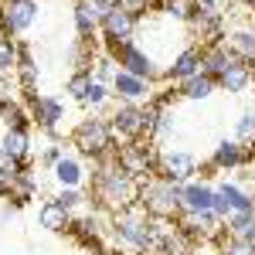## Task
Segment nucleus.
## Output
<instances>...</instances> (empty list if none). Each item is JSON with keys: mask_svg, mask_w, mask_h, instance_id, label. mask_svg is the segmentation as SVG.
Segmentation results:
<instances>
[{"mask_svg": "<svg viewBox=\"0 0 255 255\" xmlns=\"http://www.w3.org/2000/svg\"><path fill=\"white\" fill-rule=\"evenodd\" d=\"M139 184L136 177H129L126 170H119L116 163V153L99 163L96 167V177H92V191H96V201L102 204V211L109 215H119L126 208H136L139 204Z\"/></svg>", "mask_w": 255, "mask_h": 255, "instance_id": "1", "label": "nucleus"}, {"mask_svg": "<svg viewBox=\"0 0 255 255\" xmlns=\"http://www.w3.org/2000/svg\"><path fill=\"white\" fill-rule=\"evenodd\" d=\"M116 133H113V126H109V119L102 116H85L79 119V126L72 129V146L85 153V157H92L96 163H106V160L116 153Z\"/></svg>", "mask_w": 255, "mask_h": 255, "instance_id": "2", "label": "nucleus"}, {"mask_svg": "<svg viewBox=\"0 0 255 255\" xmlns=\"http://www.w3.org/2000/svg\"><path fill=\"white\" fill-rule=\"evenodd\" d=\"M139 208L150 218H180L184 211V184H170V180H146L139 187Z\"/></svg>", "mask_w": 255, "mask_h": 255, "instance_id": "3", "label": "nucleus"}, {"mask_svg": "<svg viewBox=\"0 0 255 255\" xmlns=\"http://www.w3.org/2000/svg\"><path fill=\"white\" fill-rule=\"evenodd\" d=\"M109 225L123 245H129L136 252H153V221L139 204L119 211V215H109Z\"/></svg>", "mask_w": 255, "mask_h": 255, "instance_id": "4", "label": "nucleus"}, {"mask_svg": "<svg viewBox=\"0 0 255 255\" xmlns=\"http://www.w3.org/2000/svg\"><path fill=\"white\" fill-rule=\"evenodd\" d=\"M116 163L119 170H126L129 177H136L139 184H146V180H153V174L160 167V146L153 139H129L116 150Z\"/></svg>", "mask_w": 255, "mask_h": 255, "instance_id": "5", "label": "nucleus"}, {"mask_svg": "<svg viewBox=\"0 0 255 255\" xmlns=\"http://www.w3.org/2000/svg\"><path fill=\"white\" fill-rule=\"evenodd\" d=\"M106 51L119 61L123 72H129V75H136V79H146V82L163 79V72L157 68L153 55H150L146 48H139L136 41H116V44H106Z\"/></svg>", "mask_w": 255, "mask_h": 255, "instance_id": "6", "label": "nucleus"}, {"mask_svg": "<svg viewBox=\"0 0 255 255\" xmlns=\"http://www.w3.org/2000/svg\"><path fill=\"white\" fill-rule=\"evenodd\" d=\"M136 27H139V14H136V10H129V7H123V3L109 7V14H106L102 24H99V31H102V41H106V44L133 41Z\"/></svg>", "mask_w": 255, "mask_h": 255, "instance_id": "7", "label": "nucleus"}, {"mask_svg": "<svg viewBox=\"0 0 255 255\" xmlns=\"http://www.w3.org/2000/svg\"><path fill=\"white\" fill-rule=\"evenodd\" d=\"M38 20V3L34 0H3L0 3V24H3V34H24L31 31Z\"/></svg>", "mask_w": 255, "mask_h": 255, "instance_id": "8", "label": "nucleus"}, {"mask_svg": "<svg viewBox=\"0 0 255 255\" xmlns=\"http://www.w3.org/2000/svg\"><path fill=\"white\" fill-rule=\"evenodd\" d=\"M157 174L170 184H191L197 174V157L187 153V150H160Z\"/></svg>", "mask_w": 255, "mask_h": 255, "instance_id": "9", "label": "nucleus"}, {"mask_svg": "<svg viewBox=\"0 0 255 255\" xmlns=\"http://www.w3.org/2000/svg\"><path fill=\"white\" fill-rule=\"evenodd\" d=\"M109 126L126 143L129 139H143V106H136V102H119L116 109H113V116H109Z\"/></svg>", "mask_w": 255, "mask_h": 255, "instance_id": "10", "label": "nucleus"}, {"mask_svg": "<svg viewBox=\"0 0 255 255\" xmlns=\"http://www.w3.org/2000/svg\"><path fill=\"white\" fill-rule=\"evenodd\" d=\"M232 211H255V194H249L238 184H221L215 187V215L225 221Z\"/></svg>", "mask_w": 255, "mask_h": 255, "instance_id": "11", "label": "nucleus"}, {"mask_svg": "<svg viewBox=\"0 0 255 255\" xmlns=\"http://www.w3.org/2000/svg\"><path fill=\"white\" fill-rule=\"evenodd\" d=\"M197 72H201V44H187V48H180V51L174 55L170 68L163 72V82H174V85H180V82L194 79Z\"/></svg>", "mask_w": 255, "mask_h": 255, "instance_id": "12", "label": "nucleus"}, {"mask_svg": "<svg viewBox=\"0 0 255 255\" xmlns=\"http://www.w3.org/2000/svg\"><path fill=\"white\" fill-rule=\"evenodd\" d=\"M252 163V150L238 139H221L211 153V167L215 170H238V167H249Z\"/></svg>", "mask_w": 255, "mask_h": 255, "instance_id": "13", "label": "nucleus"}, {"mask_svg": "<svg viewBox=\"0 0 255 255\" xmlns=\"http://www.w3.org/2000/svg\"><path fill=\"white\" fill-rule=\"evenodd\" d=\"M150 85H153V82L136 79V75H129V72L119 68L116 82H113V96H116L119 102H136V106H143V102L153 99V89H150Z\"/></svg>", "mask_w": 255, "mask_h": 255, "instance_id": "14", "label": "nucleus"}, {"mask_svg": "<svg viewBox=\"0 0 255 255\" xmlns=\"http://www.w3.org/2000/svg\"><path fill=\"white\" fill-rule=\"evenodd\" d=\"M61 119H65V106H61L55 96H34L31 99V123H34V126L55 133Z\"/></svg>", "mask_w": 255, "mask_h": 255, "instance_id": "15", "label": "nucleus"}, {"mask_svg": "<svg viewBox=\"0 0 255 255\" xmlns=\"http://www.w3.org/2000/svg\"><path fill=\"white\" fill-rule=\"evenodd\" d=\"M252 68H249V61L242 58H232L228 61V68L221 72V79H218V89H225V92H232V96H242V92H249V85H252Z\"/></svg>", "mask_w": 255, "mask_h": 255, "instance_id": "16", "label": "nucleus"}, {"mask_svg": "<svg viewBox=\"0 0 255 255\" xmlns=\"http://www.w3.org/2000/svg\"><path fill=\"white\" fill-rule=\"evenodd\" d=\"M232 58H235V55L228 51V44H225V41H221V44H201V72H204L208 79L218 82Z\"/></svg>", "mask_w": 255, "mask_h": 255, "instance_id": "17", "label": "nucleus"}, {"mask_svg": "<svg viewBox=\"0 0 255 255\" xmlns=\"http://www.w3.org/2000/svg\"><path fill=\"white\" fill-rule=\"evenodd\" d=\"M184 211H215V187L204 180L184 184Z\"/></svg>", "mask_w": 255, "mask_h": 255, "instance_id": "18", "label": "nucleus"}, {"mask_svg": "<svg viewBox=\"0 0 255 255\" xmlns=\"http://www.w3.org/2000/svg\"><path fill=\"white\" fill-rule=\"evenodd\" d=\"M38 221H41V228H48V232H68L72 228V211H65L51 197V201H44L38 208Z\"/></svg>", "mask_w": 255, "mask_h": 255, "instance_id": "19", "label": "nucleus"}, {"mask_svg": "<svg viewBox=\"0 0 255 255\" xmlns=\"http://www.w3.org/2000/svg\"><path fill=\"white\" fill-rule=\"evenodd\" d=\"M225 232L232 238H242V242L255 245V211H232L225 218Z\"/></svg>", "mask_w": 255, "mask_h": 255, "instance_id": "20", "label": "nucleus"}, {"mask_svg": "<svg viewBox=\"0 0 255 255\" xmlns=\"http://www.w3.org/2000/svg\"><path fill=\"white\" fill-rule=\"evenodd\" d=\"M0 150L14 160H27V153H31V133L27 129H3Z\"/></svg>", "mask_w": 255, "mask_h": 255, "instance_id": "21", "label": "nucleus"}, {"mask_svg": "<svg viewBox=\"0 0 255 255\" xmlns=\"http://www.w3.org/2000/svg\"><path fill=\"white\" fill-rule=\"evenodd\" d=\"M228 51L242 61H252L255 58V27H235L228 34Z\"/></svg>", "mask_w": 255, "mask_h": 255, "instance_id": "22", "label": "nucleus"}, {"mask_svg": "<svg viewBox=\"0 0 255 255\" xmlns=\"http://www.w3.org/2000/svg\"><path fill=\"white\" fill-rule=\"evenodd\" d=\"M215 89H218V82H215V79H208L204 72H197L194 79H187V82H180V85H177V96L191 99V102H201V99L211 96Z\"/></svg>", "mask_w": 255, "mask_h": 255, "instance_id": "23", "label": "nucleus"}, {"mask_svg": "<svg viewBox=\"0 0 255 255\" xmlns=\"http://www.w3.org/2000/svg\"><path fill=\"white\" fill-rule=\"evenodd\" d=\"M51 170H55V180L61 187H82V180H85V170H82V163L75 157H61Z\"/></svg>", "mask_w": 255, "mask_h": 255, "instance_id": "24", "label": "nucleus"}, {"mask_svg": "<svg viewBox=\"0 0 255 255\" xmlns=\"http://www.w3.org/2000/svg\"><path fill=\"white\" fill-rule=\"evenodd\" d=\"M153 10L167 20H180L187 24L191 14H194V0H153Z\"/></svg>", "mask_w": 255, "mask_h": 255, "instance_id": "25", "label": "nucleus"}, {"mask_svg": "<svg viewBox=\"0 0 255 255\" xmlns=\"http://www.w3.org/2000/svg\"><path fill=\"white\" fill-rule=\"evenodd\" d=\"M116 75H119V61L102 48L96 55V61H92V79L96 82H102V85H113L116 82Z\"/></svg>", "mask_w": 255, "mask_h": 255, "instance_id": "26", "label": "nucleus"}, {"mask_svg": "<svg viewBox=\"0 0 255 255\" xmlns=\"http://www.w3.org/2000/svg\"><path fill=\"white\" fill-rule=\"evenodd\" d=\"M17 61H20V41L17 38H0V79H7L10 72H17Z\"/></svg>", "mask_w": 255, "mask_h": 255, "instance_id": "27", "label": "nucleus"}, {"mask_svg": "<svg viewBox=\"0 0 255 255\" xmlns=\"http://www.w3.org/2000/svg\"><path fill=\"white\" fill-rule=\"evenodd\" d=\"M218 252L221 255H255V245L242 242V238H232L228 232L218 235Z\"/></svg>", "mask_w": 255, "mask_h": 255, "instance_id": "28", "label": "nucleus"}, {"mask_svg": "<svg viewBox=\"0 0 255 255\" xmlns=\"http://www.w3.org/2000/svg\"><path fill=\"white\" fill-rule=\"evenodd\" d=\"M75 34H79V41H85V44H92L96 34H99V24L82 10L79 3H75Z\"/></svg>", "mask_w": 255, "mask_h": 255, "instance_id": "29", "label": "nucleus"}, {"mask_svg": "<svg viewBox=\"0 0 255 255\" xmlns=\"http://www.w3.org/2000/svg\"><path fill=\"white\" fill-rule=\"evenodd\" d=\"M109 89H113V85H102V82H96V79H92L89 92L82 96V106H85V109H102V106L109 102V96H113Z\"/></svg>", "mask_w": 255, "mask_h": 255, "instance_id": "30", "label": "nucleus"}, {"mask_svg": "<svg viewBox=\"0 0 255 255\" xmlns=\"http://www.w3.org/2000/svg\"><path fill=\"white\" fill-rule=\"evenodd\" d=\"M235 139L238 143H255V109H245L242 116H238V123H235Z\"/></svg>", "mask_w": 255, "mask_h": 255, "instance_id": "31", "label": "nucleus"}, {"mask_svg": "<svg viewBox=\"0 0 255 255\" xmlns=\"http://www.w3.org/2000/svg\"><path fill=\"white\" fill-rule=\"evenodd\" d=\"M89 85H92V72H75L72 79H68V92H72V99H79L89 92Z\"/></svg>", "mask_w": 255, "mask_h": 255, "instance_id": "32", "label": "nucleus"}, {"mask_svg": "<svg viewBox=\"0 0 255 255\" xmlns=\"http://www.w3.org/2000/svg\"><path fill=\"white\" fill-rule=\"evenodd\" d=\"M55 201H58L61 208H65V211H75V208H79L82 201H85V194H82L79 187H61L58 191V197H55Z\"/></svg>", "mask_w": 255, "mask_h": 255, "instance_id": "33", "label": "nucleus"}, {"mask_svg": "<svg viewBox=\"0 0 255 255\" xmlns=\"http://www.w3.org/2000/svg\"><path fill=\"white\" fill-rule=\"evenodd\" d=\"M75 3H79V7H82V10H85L92 20H96V24H102V17L109 14V7H106V3H99V0H75Z\"/></svg>", "mask_w": 255, "mask_h": 255, "instance_id": "34", "label": "nucleus"}, {"mask_svg": "<svg viewBox=\"0 0 255 255\" xmlns=\"http://www.w3.org/2000/svg\"><path fill=\"white\" fill-rule=\"evenodd\" d=\"M61 157H65V150H61V146H48V150L41 153V163H44V167H55Z\"/></svg>", "mask_w": 255, "mask_h": 255, "instance_id": "35", "label": "nucleus"}, {"mask_svg": "<svg viewBox=\"0 0 255 255\" xmlns=\"http://www.w3.org/2000/svg\"><path fill=\"white\" fill-rule=\"evenodd\" d=\"M194 7H201V10H215V14H221V0H194Z\"/></svg>", "mask_w": 255, "mask_h": 255, "instance_id": "36", "label": "nucleus"}, {"mask_svg": "<svg viewBox=\"0 0 255 255\" xmlns=\"http://www.w3.org/2000/svg\"><path fill=\"white\" fill-rule=\"evenodd\" d=\"M123 7H129V10H143V7H153V0H123Z\"/></svg>", "mask_w": 255, "mask_h": 255, "instance_id": "37", "label": "nucleus"}, {"mask_svg": "<svg viewBox=\"0 0 255 255\" xmlns=\"http://www.w3.org/2000/svg\"><path fill=\"white\" fill-rule=\"evenodd\" d=\"M99 3H106V7H116V3H123V0H99Z\"/></svg>", "mask_w": 255, "mask_h": 255, "instance_id": "38", "label": "nucleus"}, {"mask_svg": "<svg viewBox=\"0 0 255 255\" xmlns=\"http://www.w3.org/2000/svg\"><path fill=\"white\" fill-rule=\"evenodd\" d=\"M242 3H245V7H249V10H255V0H242Z\"/></svg>", "mask_w": 255, "mask_h": 255, "instance_id": "39", "label": "nucleus"}, {"mask_svg": "<svg viewBox=\"0 0 255 255\" xmlns=\"http://www.w3.org/2000/svg\"><path fill=\"white\" fill-rule=\"evenodd\" d=\"M194 255H221V252H201V249H194Z\"/></svg>", "mask_w": 255, "mask_h": 255, "instance_id": "40", "label": "nucleus"}, {"mask_svg": "<svg viewBox=\"0 0 255 255\" xmlns=\"http://www.w3.org/2000/svg\"><path fill=\"white\" fill-rule=\"evenodd\" d=\"M0 3H3V0H0Z\"/></svg>", "mask_w": 255, "mask_h": 255, "instance_id": "41", "label": "nucleus"}]
</instances>
